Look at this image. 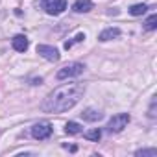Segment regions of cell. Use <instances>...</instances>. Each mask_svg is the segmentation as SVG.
I'll return each instance as SVG.
<instances>
[{"mask_svg":"<svg viewBox=\"0 0 157 157\" xmlns=\"http://www.w3.org/2000/svg\"><path fill=\"white\" fill-rule=\"evenodd\" d=\"M37 54L43 56L46 61H52V63L59 61V50L54 48V46H48V44H37Z\"/></svg>","mask_w":157,"mask_h":157,"instance_id":"8992f818","label":"cell"},{"mask_svg":"<svg viewBox=\"0 0 157 157\" xmlns=\"http://www.w3.org/2000/svg\"><path fill=\"white\" fill-rule=\"evenodd\" d=\"M82 117H83V120H87V122H98V120L104 118V113H100V111L89 107V109H85V111L82 113Z\"/></svg>","mask_w":157,"mask_h":157,"instance_id":"9c48e42d","label":"cell"},{"mask_svg":"<svg viewBox=\"0 0 157 157\" xmlns=\"http://www.w3.org/2000/svg\"><path fill=\"white\" fill-rule=\"evenodd\" d=\"M83 70H85V65L83 63L74 61V63H68L63 68H59L56 76H57V80H67V78H76V76L83 74Z\"/></svg>","mask_w":157,"mask_h":157,"instance_id":"7a4b0ae2","label":"cell"},{"mask_svg":"<svg viewBox=\"0 0 157 157\" xmlns=\"http://www.w3.org/2000/svg\"><path fill=\"white\" fill-rule=\"evenodd\" d=\"M148 115H150V118H155V96L151 98V104H150V109H148Z\"/></svg>","mask_w":157,"mask_h":157,"instance_id":"e0dca14e","label":"cell"},{"mask_svg":"<svg viewBox=\"0 0 157 157\" xmlns=\"http://www.w3.org/2000/svg\"><path fill=\"white\" fill-rule=\"evenodd\" d=\"M52 131H54V128H52L50 122H46V120L44 122H37L32 128V137L37 139V140H44V139H48L52 135Z\"/></svg>","mask_w":157,"mask_h":157,"instance_id":"5b68a950","label":"cell"},{"mask_svg":"<svg viewBox=\"0 0 157 157\" xmlns=\"http://www.w3.org/2000/svg\"><path fill=\"white\" fill-rule=\"evenodd\" d=\"M144 28H146L148 32H153V30L157 28V15H151V17H148V21L144 22Z\"/></svg>","mask_w":157,"mask_h":157,"instance_id":"9a60e30c","label":"cell"},{"mask_svg":"<svg viewBox=\"0 0 157 157\" xmlns=\"http://www.w3.org/2000/svg\"><path fill=\"white\" fill-rule=\"evenodd\" d=\"M83 128L78 124V122H67L65 124V133L67 135H78V133H82Z\"/></svg>","mask_w":157,"mask_h":157,"instance_id":"8fae6325","label":"cell"},{"mask_svg":"<svg viewBox=\"0 0 157 157\" xmlns=\"http://www.w3.org/2000/svg\"><path fill=\"white\" fill-rule=\"evenodd\" d=\"M146 11H148V6H146V4H135V6H131V8H129V13H131L133 17L144 15Z\"/></svg>","mask_w":157,"mask_h":157,"instance_id":"4fadbf2b","label":"cell"},{"mask_svg":"<svg viewBox=\"0 0 157 157\" xmlns=\"http://www.w3.org/2000/svg\"><path fill=\"white\" fill-rule=\"evenodd\" d=\"M82 41H85V33H78L72 41H67V43H65V48L68 50V48H72V44H74V43H82Z\"/></svg>","mask_w":157,"mask_h":157,"instance_id":"2e32d148","label":"cell"},{"mask_svg":"<svg viewBox=\"0 0 157 157\" xmlns=\"http://www.w3.org/2000/svg\"><path fill=\"white\" fill-rule=\"evenodd\" d=\"M41 6L48 15H61L67 10V0H41Z\"/></svg>","mask_w":157,"mask_h":157,"instance_id":"277c9868","label":"cell"},{"mask_svg":"<svg viewBox=\"0 0 157 157\" xmlns=\"http://www.w3.org/2000/svg\"><path fill=\"white\" fill-rule=\"evenodd\" d=\"M93 8H94L93 0H76L74 6H72V10H74L76 13H89Z\"/></svg>","mask_w":157,"mask_h":157,"instance_id":"ba28073f","label":"cell"},{"mask_svg":"<svg viewBox=\"0 0 157 157\" xmlns=\"http://www.w3.org/2000/svg\"><path fill=\"white\" fill-rule=\"evenodd\" d=\"M83 93H85L83 83H78V82L63 83L44 98V102L41 104V109L44 113H65L82 100Z\"/></svg>","mask_w":157,"mask_h":157,"instance_id":"6da1fadb","label":"cell"},{"mask_svg":"<svg viewBox=\"0 0 157 157\" xmlns=\"http://www.w3.org/2000/svg\"><path fill=\"white\" fill-rule=\"evenodd\" d=\"M120 35V30L118 28H105L100 35H98V41L105 43V41H111V39H117Z\"/></svg>","mask_w":157,"mask_h":157,"instance_id":"30bf717a","label":"cell"},{"mask_svg":"<svg viewBox=\"0 0 157 157\" xmlns=\"http://www.w3.org/2000/svg\"><path fill=\"white\" fill-rule=\"evenodd\" d=\"M11 44H13V48H15L17 52H26L28 46H30V41H28L26 35H15V37L11 39Z\"/></svg>","mask_w":157,"mask_h":157,"instance_id":"52a82bcc","label":"cell"},{"mask_svg":"<svg viewBox=\"0 0 157 157\" xmlns=\"http://www.w3.org/2000/svg\"><path fill=\"white\" fill-rule=\"evenodd\" d=\"M131 117L128 113H118V115H113V118L107 122V131L109 133H120L128 124H129Z\"/></svg>","mask_w":157,"mask_h":157,"instance_id":"3957f363","label":"cell"},{"mask_svg":"<svg viewBox=\"0 0 157 157\" xmlns=\"http://www.w3.org/2000/svg\"><path fill=\"white\" fill-rule=\"evenodd\" d=\"M135 155L137 157H157V150L155 148H144V150H137Z\"/></svg>","mask_w":157,"mask_h":157,"instance_id":"5bb4252c","label":"cell"},{"mask_svg":"<svg viewBox=\"0 0 157 157\" xmlns=\"http://www.w3.org/2000/svg\"><path fill=\"white\" fill-rule=\"evenodd\" d=\"M83 137H85L87 140H94V142H98V140L102 139V129H100V128L89 129V131H85V133H83Z\"/></svg>","mask_w":157,"mask_h":157,"instance_id":"7c38bea8","label":"cell"}]
</instances>
